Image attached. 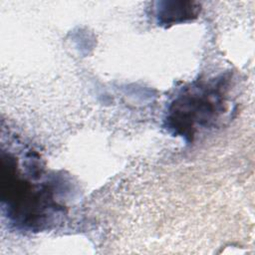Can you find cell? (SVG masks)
<instances>
[{
    "label": "cell",
    "instance_id": "cell-2",
    "mask_svg": "<svg viewBox=\"0 0 255 255\" xmlns=\"http://www.w3.org/2000/svg\"><path fill=\"white\" fill-rule=\"evenodd\" d=\"M197 9L191 2H162L157 9V18L162 24L177 23L196 16Z\"/></svg>",
    "mask_w": 255,
    "mask_h": 255
},
{
    "label": "cell",
    "instance_id": "cell-1",
    "mask_svg": "<svg viewBox=\"0 0 255 255\" xmlns=\"http://www.w3.org/2000/svg\"><path fill=\"white\" fill-rule=\"evenodd\" d=\"M221 95L218 89L196 86L187 89L171 105L168 126L177 133L191 135L198 127L207 126L219 113Z\"/></svg>",
    "mask_w": 255,
    "mask_h": 255
}]
</instances>
